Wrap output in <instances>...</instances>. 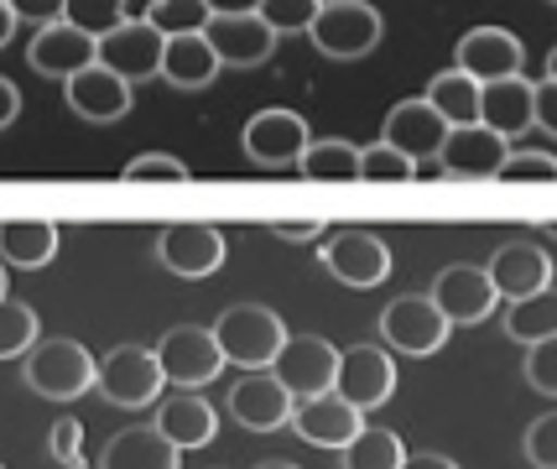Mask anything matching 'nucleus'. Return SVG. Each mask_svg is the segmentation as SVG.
<instances>
[{"mask_svg": "<svg viewBox=\"0 0 557 469\" xmlns=\"http://www.w3.org/2000/svg\"><path fill=\"white\" fill-rule=\"evenodd\" d=\"M209 329H214V345L224 355V366H240V371H267L276 360V349L287 345V323L267 303H235Z\"/></svg>", "mask_w": 557, "mask_h": 469, "instance_id": "f257e3e1", "label": "nucleus"}, {"mask_svg": "<svg viewBox=\"0 0 557 469\" xmlns=\"http://www.w3.org/2000/svg\"><path fill=\"white\" fill-rule=\"evenodd\" d=\"M95 366L99 360L78 340H37L22 355L26 386L48 402H73V396L95 392Z\"/></svg>", "mask_w": 557, "mask_h": 469, "instance_id": "f03ea898", "label": "nucleus"}, {"mask_svg": "<svg viewBox=\"0 0 557 469\" xmlns=\"http://www.w3.org/2000/svg\"><path fill=\"white\" fill-rule=\"evenodd\" d=\"M95 386L110 407L125 412H141L151 402H162V366H157V349L146 345H115L104 360L95 366Z\"/></svg>", "mask_w": 557, "mask_h": 469, "instance_id": "7ed1b4c3", "label": "nucleus"}, {"mask_svg": "<svg viewBox=\"0 0 557 469\" xmlns=\"http://www.w3.org/2000/svg\"><path fill=\"white\" fill-rule=\"evenodd\" d=\"M308 37H313V48L323 58L355 63L364 52H375V42H381V11L370 0H323Z\"/></svg>", "mask_w": 557, "mask_h": 469, "instance_id": "20e7f679", "label": "nucleus"}, {"mask_svg": "<svg viewBox=\"0 0 557 469\" xmlns=\"http://www.w3.org/2000/svg\"><path fill=\"white\" fill-rule=\"evenodd\" d=\"M151 349H157L162 381L177 386V392H198V386H209V381L224 371V355H219V345H214V329H198V323L168 329Z\"/></svg>", "mask_w": 557, "mask_h": 469, "instance_id": "39448f33", "label": "nucleus"}, {"mask_svg": "<svg viewBox=\"0 0 557 469\" xmlns=\"http://www.w3.org/2000/svg\"><path fill=\"white\" fill-rule=\"evenodd\" d=\"M292 402L334 392V371H339V349L329 345L323 334H287V345L276 349V360L267 366Z\"/></svg>", "mask_w": 557, "mask_h": 469, "instance_id": "423d86ee", "label": "nucleus"}, {"mask_svg": "<svg viewBox=\"0 0 557 469\" xmlns=\"http://www.w3.org/2000/svg\"><path fill=\"white\" fill-rule=\"evenodd\" d=\"M245 141V157L256 162V168H297V157L308 151V121L287 110V104H267V110H256L240 131Z\"/></svg>", "mask_w": 557, "mask_h": 469, "instance_id": "0eeeda50", "label": "nucleus"}, {"mask_svg": "<svg viewBox=\"0 0 557 469\" xmlns=\"http://www.w3.org/2000/svg\"><path fill=\"white\" fill-rule=\"evenodd\" d=\"M162 32L146 22V16H125L121 26H110L104 37H99V69H110V74H121L131 89L146 84V78H157L162 69Z\"/></svg>", "mask_w": 557, "mask_h": 469, "instance_id": "6e6552de", "label": "nucleus"}, {"mask_svg": "<svg viewBox=\"0 0 557 469\" xmlns=\"http://www.w3.org/2000/svg\"><path fill=\"white\" fill-rule=\"evenodd\" d=\"M375 323H381V340L391 349H401V355H437V349L448 345V329H454L433 308L428 293H407V297H396V303H386Z\"/></svg>", "mask_w": 557, "mask_h": 469, "instance_id": "1a4fd4ad", "label": "nucleus"}, {"mask_svg": "<svg viewBox=\"0 0 557 469\" xmlns=\"http://www.w3.org/2000/svg\"><path fill=\"white\" fill-rule=\"evenodd\" d=\"M224 256H230V240H224V230L214 224H168L162 235H157V261L168 267L172 276H183V282H203V276H214L224 267Z\"/></svg>", "mask_w": 557, "mask_h": 469, "instance_id": "9d476101", "label": "nucleus"}, {"mask_svg": "<svg viewBox=\"0 0 557 469\" xmlns=\"http://www.w3.org/2000/svg\"><path fill=\"white\" fill-rule=\"evenodd\" d=\"M334 396H344L355 412H375L396 396V360L381 345L339 349V371H334Z\"/></svg>", "mask_w": 557, "mask_h": 469, "instance_id": "9b49d317", "label": "nucleus"}, {"mask_svg": "<svg viewBox=\"0 0 557 469\" xmlns=\"http://www.w3.org/2000/svg\"><path fill=\"white\" fill-rule=\"evenodd\" d=\"M323 272L344 282V287H381L391 276V246L381 235H370V230H339L329 246H323Z\"/></svg>", "mask_w": 557, "mask_h": 469, "instance_id": "f8f14e48", "label": "nucleus"}, {"mask_svg": "<svg viewBox=\"0 0 557 469\" xmlns=\"http://www.w3.org/2000/svg\"><path fill=\"white\" fill-rule=\"evenodd\" d=\"M454 69L469 74L474 84L516 78L527 69V48H521V37L506 32V26H474V32H463L459 48H454Z\"/></svg>", "mask_w": 557, "mask_h": 469, "instance_id": "ddd939ff", "label": "nucleus"}, {"mask_svg": "<svg viewBox=\"0 0 557 469\" xmlns=\"http://www.w3.org/2000/svg\"><path fill=\"white\" fill-rule=\"evenodd\" d=\"M203 42L219 58V69H261L282 37L256 11H245V16H209L203 22Z\"/></svg>", "mask_w": 557, "mask_h": 469, "instance_id": "4468645a", "label": "nucleus"}, {"mask_svg": "<svg viewBox=\"0 0 557 469\" xmlns=\"http://www.w3.org/2000/svg\"><path fill=\"white\" fill-rule=\"evenodd\" d=\"M443 136H448V121H443V115H437L422 95L391 104V115L381 121V141H386V147H396L401 157H412L417 173H422V168L437 157Z\"/></svg>", "mask_w": 557, "mask_h": 469, "instance_id": "2eb2a0df", "label": "nucleus"}, {"mask_svg": "<svg viewBox=\"0 0 557 469\" xmlns=\"http://www.w3.org/2000/svg\"><path fill=\"white\" fill-rule=\"evenodd\" d=\"M433 308L443 313L448 323H485L490 313H495V287H490V276H485V267H469V261H454V267H443L437 272V282H433Z\"/></svg>", "mask_w": 557, "mask_h": 469, "instance_id": "dca6fc26", "label": "nucleus"}, {"mask_svg": "<svg viewBox=\"0 0 557 469\" xmlns=\"http://www.w3.org/2000/svg\"><path fill=\"white\" fill-rule=\"evenodd\" d=\"M506 151L510 141L506 136H495L490 125H448V136H443V147H437V173H448V177H495V168L506 162Z\"/></svg>", "mask_w": 557, "mask_h": 469, "instance_id": "f3484780", "label": "nucleus"}, {"mask_svg": "<svg viewBox=\"0 0 557 469\" xmlns=\"http://www.w3.org/2000/svg\"><path fill=\"white\" fill-rule=\"evenodd\" d=\"M485 276L495 287V297L516 303V297H532L542 287H553V256L542 246H532V240H510V246H500L490 256Z\"/></svg>", "mask_w": 557, "mask_h": 469, "instance_id": "a211bd4d", "label": "nucleus"}, {"mask_svg": "<svg viewBox=\"0 0 557 469\" xmlns=\"http://www.w3.org/2000/svg\"><path fill=\"white\" fill-rule=\"evenodd\" d=\"M292 428H297V439L313 448H344L355 433L364 428V412H355L344 396L323 392V396H308V402H292Z\"/></svg>", "mask_w": 557, "mask_h": 469, "instance_id": "6ab92c4d", "label": "nucleus"}, {"mask_svg": "<svg viewBox=\"0 0 557 469\" xmlns=\"http://www.w3.org/2000/svg\"><path fill=\"white\" fill-rule=\"evenodd\" d=\"M95 58H99V42L69 22L37 26V37H32V48H26V63L42 78H73L78 69H89Z\"/></svg>", "mask_w": 557, "mask_h": 469, "instance_id": "aec40b11", "label": "nucleus"}, {"mask_svg": "<svg viewBox=\"0 0 557 469\" xmlns=\"http://www.w3.org/2000/svg\"><path fill=\"white\" fill-rule=\"evenodd\" d=\"M230 418L250 428V433H271V428H287L292 418V396L287 386L271 371H245L230 392Z\"/></svg>", "mask_w": 557, "mask_h": 469, "instance_id": "412c9836", "label": "nucleus"}, {"mask_svg": "<svg viewBox=\"0 0 557 469\" xmlns=\"http://www.w3.org/2000/svg\"><path fill=\"white\" fill-rule=\"evenodd\" d=\"M63 95H69V110H73V115L110 125V121H121L125 110H131L136 89H131L121 74H110V69L89 63V69H78L73 78H63Z\"/></svg>", "mask_w": 557, "mask_h": 469, "instance_id": "4be33fe9", "label": "nucleus"}, {"mask_svg": "<svg viewBox=\"0 0 557 469\" xmlns=\"http://www.w3.org/2000/svg\"><path fill=\"white\" fill-rule=\"evenodd\" d=\"M172 448H209L219 433V412L203 402L198 392H177L172 402L157 407V422H151Z\"/></svg>", "mask_w": 557, "mask_h": 469, "instance_id": "5701e85b", "label": "nucleus"}, {"mask_svg": "<svg viewBox=\"0 0 557 469\" xmlns=\"http://www.w3.org/2000/svg\"><path fill=\"white\" fill-rule=\"evenodd\" d=\"M480 125H490L495 136H527L532 131V84L516 78H495V84H480Z\"/></svg>", "mask_w": 557, "mask_h": 469, "instance_id": "b1692460", "label": "nucleus"}, {"mask_svg": "<svg viewBox=\"0 0 557 469\" xmlns=\"http://www.w3.org/2000/svg\"><path fill=\"white\" fill-rule=\"evenodd\" d=\"M183 465V448H172L157 428H125L115 433L104 454H99V469H177Z\"/></svg>", "mask_w": 557, "mask_h": 469, "instance_id": "393cba45", "label": "nucleus"}, {"mask_svg": "<svg viewBox=\"0 0 557 469\" xmlns=\"http://www.w3.org/2000/svg\"><path fill=\"white\" fill-rule=\"evenodd\" d=\"M157 78H168L172 89H203L219 78V58L209 52L203 32H183V37H168L162 42V69Z\"/></svg>", "mask_w": 557, "mask_h": 469, "instance_id": "a878e982", "label": "nucleus"}, {"mask_svg": "<svg viewBox=\"0 0 557 469\" xmlns=\"http://www.w3.org/2000/svg\"><path fill=\"white\" fill-rule=\"evenodd\" d=\"M58 256V224L52 220H0V261L37 272Z\"/></svg>", "mask_w": 557, "mask_h": 469, "instance_id": "bb28decb", "label": "nucleus"}, {"mask_svg": "<svg viewBox=\"0 0 557 469\" xmlns=\"http://www.w3.org/2000/svg\"><path fill=\"white\" fill-rule=\"evenodd\" d=\"M297 168L313 183H355L360 177V147L344 141V136H313L308 151L297 157Z\"/></svg>", "mask_w": 557, "mask_h": 469, "instance_id": "cd10ccee", "label": "nucleus"}, {"mask_svg": "<svg viewBox=\"0 0 557 469\" xmlns=\"http://www.w3.org/2000/svg\"><path fill=\"white\" fill-rule=\"evenodd\" d=\"M506 334L516 345H536V340H557V293L542 287L532 297L506 303Z\"/></svg>", "mask_w": 557, "mask_h": 469, "instance_id": "c85d7f7f", "label": "nucleus"}, {"mask_svg": "<svg viewBox=\"0 0 557 469\" xmlns=\"http://www.w3.org/2000/svg\"><path fill=\"white\" fill-rule=\"evenodd\" d=\"M422 99H428L448 125H474L480 121V84H474L469 74H459V69H443V74L428 84V95Z\"/></svg>", "mask_w": 557, "mask_h": 469, "instance_id": "c756f323", "label": "nucleus"}, {"mask_svg": "<svg viewBox=\"0 0 557 469\" xmlns=\"http://www.w3.org/2000/svg\"><path fill=\"white\" fill-rule=\"evenodd\" d=\"M339 454H344V469H401L407 444H401V433H391V428H360Z\"/></svg>", "mask_w": 557, "mask_h": 469, "instance_id": "7c9ffc66", "label": "nucleus"}, {"mask_svg": "<svg viewBox=\"0 0 557 469\" xmlns=\"http://www.w3.org/2000/svg\"><path fill=\"white\" fill-rule=\"evenodd\" d=\"M42 323H37V308L22 303V297H0V360H22L26 349L37 345L42 334H37Z\"/></svg>", "mask_w": 557, "mask_h": 469, "instance_id": "2f4dec72", "label": "nucleus"}, {"mask_svg": "<svg viewBox=\"0 0 557 469\" xmlns=\"http://www.w3.org/2000/svg\"><path fill=\"white\" fill-rule=\"evenodd\" d=\"M146 22L157 26L162 37H183V32H203L209 5L203 0H151L146 5Z\"/></svg>", "mask_w": 557, "mask_h": 469, "instance_id": "473e14b6", "label": "nucleus"}, {"mask_svg": "<svg viewBox=\"0 0 557 469\" xmlns=\"http://www.w3.org/2000/svg\"><path fill=\"white\" fill-rule=\"evenodd\" d=\"M131 11H125V0H63V22L78 26V32H89V37H104L110 26H121Z\"/></svg>", "mask_w": 557, "mask_h": 469, "instance_id": "72a5a7b5", "label": "nucleus"}, {"mask_svg": "<svg viewBox=\"0 0 557 469\" xmlns=\"http://www.w3.org/2000/svg\"><path fill=\"white\" fill-rule=\"evenodd\" d=\"M407 177H417L412 157H401V151L386 147V141L360 147V183H407Z\"/></svg>", "mask_w": 557, "mask_h": 469, "instance_id": "f704fd0d", "label": "nucleus"}, {"mask_svg": "<svg viewBox=\"0 0 557 469\" xmlns=\"http://www.w3.org/2000/svg\"><path fill=\"white\" fill-rule=\"evenodd\" d=\"M318 5H323V0H261L256 16H261L276 37H292V32H308V26H313Z\"/></svg>", "mask_w": 557, "mask_h": 469, "instance_id": "c9c22d12", "label": "nucleus"}, {"mask_svg": "<svg viewBox=\"0 0 557 469\" xmlns=\"http://www.w3.org/2000/svg\"><path fill=\"white\" fill-rule=\"evenodd\" d=\"M125 183H188V162L183 157H168V151H141L125 162Z\"/></svg>", "mask_w": 557, "mask_h": 469, "instance_id": "e433bc0d", "label": "nucleus"}, {"mask_svg": "<svg viewBox=\"0 0 557 469\" xmlns=\"http://www.w3.org/2000/svg\"><path fill=\"white\" fill-rule=\"evenodd\" d=\"M495 177L500 183H557V157L553 151H506Z\"/></svg>", "mask_w": 557, "mask_h": 469, "instance_id": "4c0bfd02", "label": "nucleus"}, {"mask_svg": "<svg viewBox=\"0 0 557 469\" xmlns=\"http://www.w3.org/2000/svg\"><path fill=\"white\" fill-rule=\"evenodd\" d=\"M48 454L69 469H89V454H84V422L78 418H58L48 433Z\"/></svg>", "mask_w": 557, "mask_h": 469, "instance_id": "58836bf2", "label": "nucleus"}, {"mask_svg": "<svg viewBox=\"0 0 557 469\" xmlns=\"http://www.w3.org/2000/svg\"><path fill=\"white\" fill-rule=\"evenodd\" d=\"M527 386L542 396H557V340H536V345H527Z\"/></svg>", "mask_w": 557, "mask_h": 469, "instance_id": "ea45409f", "label": "nucleus"}, {"mask_svg": "<svg viewBox=\"0 0 557 469\" xmlns=\"http://www.w3.org/2000/svg\"><path fill=\"white\" fill-rule=\"evenodd\" d=\"M527 459L532 469H557V412H542L527 428Z\"/></svg>", "mask_w": 557, "mask_h": 469, "instance_id": "a19ab883", "label": "nucleus"}, {"mask_svg": "<svg viewBox=\"0 0 557 469\" xmlns=\"http://www.w3.org/2000/svg\"><path fill=\"white\" fill-rule=\"evenodd\" d=\"M16 22H32V26H52L63 22V0H5Z\"/></svg>", "mask_w": 557, "mask_h": 469, "instance_id": "79ce46f5", "label": "nucleus"}, {"mask_svg": "<svg viewBox=\"0 0 557 469\" xmlns=\"http://www.w3.org/2000/svg\"><path fill=\"white\" fill-rule=\"evenodd\" d=\"M323 230H329V220H271V235H282L292 246H308V240H318Z\"/></svg>", "mask_w": 557, "mask_h": 469, "instance_id": "37998d69", "label": "nucleus"}, {"mask_svg": "<svg viewBox=\"0 0 557 469\" xmlns=\"http://www.w3.org/2000/svg\"><path fill=\"white\" fill-rule=\"evenodd\" d=\"M22 115V89L11 84V78H0V131Z\"/></svg>", "mask_w": 557, "mask_h": 469, "instance_id": "c03bdc74", "label": "nucleus"}, {"mask_svg": "<svg viewBox=\"0 0 557 469\" xmlns=\"http://www.w3.org/2000/svg\"><path fill=\"white\" fill-rule=\"evenodd\" d=\"M209 5V16H245V11H256L261 0H203Z\"/></svg>", "mask_w": 557, "mask_h": 469, "instance_id": "a18cd8bd", "label": "nucleus"}, {"mask_svg": "<svg viewBox=\"0 0 557 469\" xmlns=\"http://www.w3.org/2000/svg\"><path fill=\"white\" fill-rule=\"evenodd\" d=\"M401 469H459V465H454L448 454H407Z\"/></svg>", "mask_w": 557, "mask_h": 469, "instance_id": "49530a36", "label": "nucleus"}, {"mask_svg": "<svg viewBox=\"0 0 557 469\" xmlns=\"http://www.w3.org/2000/svg\"><path fill=\"white\" fill-rule=\"evenodd\" d=\"M11 32H16V16H11V5H5V0H0V48H5V42H11Z\"/></svg>", "mask_w": 557, "mask_h": 469, "instance_id": "de8ad7c7", "label": "nucleus"}, {"mask_svg": "<svg viewBox=\"0 0 557 469\" xmlns=\"http://www.w3.org/2000/svg\"><path fill=\"white\" fill-rule=\"evenodd\" d=\"M256 469H297V465H287V459H267V465H256Z\"/></svg>", "mask_w": 557, "mask_h": 469, "instance_id": "09e8293b", "label": "nucleus"}, {"mask_svg": "<svg viewBox=\"0 0 557 469\" xmlns=\"http://www.w3.org/2000/svg\"><path fill=\"white\" fill-rule=\"evenodd\" d=\"M0 297H5V267H0Z\"/></svg>", "mask_w": 557, "mask_h": 469, "instance_id": "8fccbe9b", "label": "nucleus"}, {"mask_svg": "<svg viewBox=\"0 0 557 469\" xmlns=\"http://www.w3.org/2000/svg\"><path fill=\"white\" fill-rule=\"evenodd\" d=\"M0 469H5V465H0Z\"/></svg>", "mask_w": 557, "mask_h": 469, "instance_id": "3c124183", "label": "nucleus"}]
</instances>
